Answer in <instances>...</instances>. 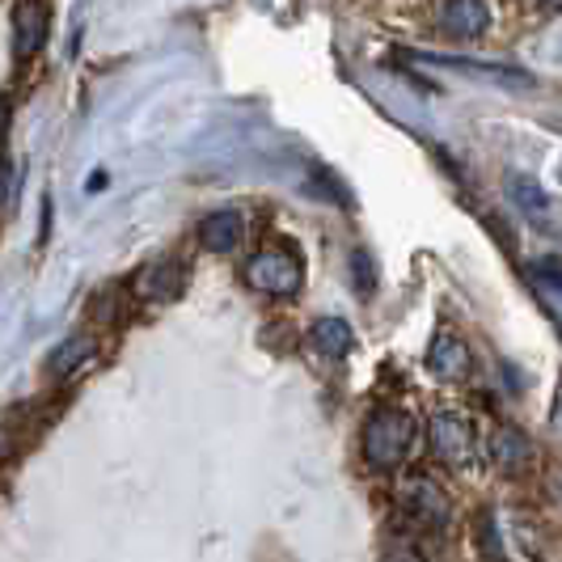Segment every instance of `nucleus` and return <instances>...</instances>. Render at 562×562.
Listing matches in <instances>:
<instances>
[{"instance_id":"20e7f679","label":"nucleus","mask_w":562,"mask_h":562,"mask_svg":"<svg viewBox=\"0 0 562 562\" xmlns=\"http://www.w3.org/2000/svg\"><path fill=\"white\" fill-rule=\"evenodd\" d=\"M431 449L449 470H474V427L461 415H436L431 419Z\"/></svg>"},{"instance_id":"39448f33","label":"nucleus","mask_w":562,"mask_h":562,"mask_svg":"<svg viewBox=\"0 0 562 562\" xmlns=\"http://www.w3.org/2000/svg\"><path fill=\"white\" fill-rule=\"evenodd\" d=\"M427 372L440 381H457L470 372V347L457 335H436L431 351H427Z\"/></svg>"},{"instance_id":"ddd939ff","label":"nucleus","mask_w":562,"mask_h":562,"mask_svg":"<svg viewBox=\"0 0 562 562\" xmlns=\"http://www.w3.org/2000/svg\"><path fill=\"white\" fill-rule=\"evenodd\" d=\"M507 191H512V199L520 203V212H529V216H546L550 212V199H546V191L537 187L533 178H507Z\"/></svg>"},{"instance_id":"f03ea898","label":"nucleus","mask_w":562,"mask_h":562,"mask_svg":"<svg viewBox=\"0 0 562 562\" xmlns=\"http://www.w3.org/2000/svg\"><path fill=\"white\" fill-rule=\"evenodd\" d=\"M246 283L262 296H296L301 292V258L292 250H258L246 262Z\"/></svg>"},{"instance_id":"9d476101","label":"nucleus","mask_w":562,"mask_h":562,"mask_svg":"<svg viewBox=\"0 0 562 562\" xmlns=\"http://www.w3.org/2000/svg\"><path fill=\"white\" fill-rule=\"evenodd\" d=\"M43 30H47V13H43V4L22 0V4H18V38H13L18 56L30 59L38 47H43Z\"/></svg>"},{"instance_id":"7ed1b4c3","label":"nucleus","mask_w":562,"mask_h":562,"mask_svg":"<svg viewBox=\"0 0 562 562\" xmlns=\"http://www.w3.org/2000/svg\"><path fill=\"white\" fill-rule=\"evenodd\" d=\"M397 504H402V512H406L415 525H423V529H445L452 516L449 495L431 479H406L402 491H397Z\"/></svg>"},{"instance_id":"0eeeda50","label":"nucleus","mask_w":562,"mask_h":562,"mask_svg":"<svg viewBox=\"0 0 562 562\" xmlns=\"http://www.w3.org/2000/svg\"><path fill=\"white\" fill-rule=\"evenodd\" d=\"M182 267L178 262H153V267H144L140 276H136V292H140L144 301H178L182 296Z\"/></svg>"},{"instance_id":"f3484780","label":"nucleus","mask_w":562,"mask_h":562,"mask_svg":"<svg viewBox=\"0 0 562 562\" xmlns=\"http://www.w3.org/2000/svg\"><path fill=\"white\" fill-rule=\"evenodd\" d=\"M541 9H562V0H537Z\"/></svg>"},{"instance_id":"dca6fc26","label":"nucleus","mask_w":562,"mask_h":562,"mask_svg":"<svg viewBox=\"0 0 562 562\" xmlns=\"http://www.w3.org/2000/svg\"><path fill=\"white\" fill-rule=\"evenodd\" d=\"M351 262H356V288H360V292H368V288H372V258H368L364 250H356V258H351Z\"/></svg>"},{"instance_id":"1a4fd4ad","label":"nucleus","mask_w":562,"mask_h":562,"mask_svg":"<svg viewBox=\"0 0 562 562\" xmlns=\"http://www.w3.org/2000/svg\"><path fill=\"white\" fill-rule=\"evenodd\" d=\"M486 452H491V461H495L499 470H507V474L525 470V465H529V457H533L529 440H525L516 427H495V431H491V440H486Z\"/></svg>"},{"instance_id":"423d86ee","label":"nucleus","mask_w":562,"mask_h":562,"mask_svg":"<svg viewBox=\"0 0 562 562\" xmlns=\"http://www.w3.org/2000/svg\"><path fill=\"white\" fill-rule=\"evenodd\" d=\"M241 228H246L241 212L225 207V212H212V216H203V221H199V241H203V250L228 254L237 241H241Z\"/></svg>"},{"instance_id":"6e6552de","label":"nucleus","mask_w":562,"mask_h":562,"mask_svg":"<svg viewBox=\"0 0 562 562\" xmlns=\"http://www.w3.org/2000/svg\"><path fill=\"white\" fill-rule=\"evenodd\" d=\"M440 22H445V30H449L452 38H479L482 30H486V22H491V13H486L482 0H445Z\"/></svg>"},{"instance_id":"4468645a","label":"nucleus","mask_w":562,"mask_h":562,"mask_svg":"<svg viewBox=\"0 0 562 562\" xmlns=\"http://www.w3.org/2000/svg\"><path fill=\"white\" fill-rule=\"evenodd\" d=\"M89 356H93V338H68V342H64V347H59L56 356H52V360H47V368H52V372H56V376H64V372H72V368L81 364V360H89Z\"/></svg>"},{"instance_id":"2eb2a0df","label":"nucleus","mask_w":562,"mask_h":562,"mask_svg":"<svg viewBox=\"0 0 562 562\" xmlns=\"http://www.w3.org/2000/svg\"><path fill=\"white\" fill-rule=\"evenodd\" d=\"M385 562H427L419 554V550H415V546H411V541H390V550H385Z\"/></svg>"},{"instance_id":"9b49d317","label":"nucleus","mask_w":562,"mask_h":562,"mask_svg":"<svg viewBox=\"0 0 562 562\" xmlns=\"http://www.w3.org/2000/svg\"><path fill=\"white\" fill-rule=\"evenodd\" d=\"M310 338H313V347H317L322 356H330V360H342V356L351 351V326H347L342 317H317Z\"/></svg>"},{"instance_id":"f8f14e48","label":"nucleus","mask_w":562,"mask_h":562,"mask_svg":"<svg viewBox=\"0 0 562 562\" xmlns=\"http://www.w3.org/2000/svg\"><path fill=\"white\" fill-rule=\"evenodd\" d=\"M436 64H449V68H461V72H479V77H491V81L529 85V77H525L520 68H507V64H486V59H452V56H440Z\"/></svg>"},{"instance_id":"f257e3e1","label":"nucleus","mask_w":562,"mask_h":562,"mask_svg":"<svg viewBox=\"0 0 562 562\" xmlns=\"http://www.w3.org/2000/svg\"><path fill=\"white\" fill-rule=\"evenodd\" d=\"M415 445V419L406 411H376L364 423V461L372 470H394Z\"/></svg>"}]
</instances>
